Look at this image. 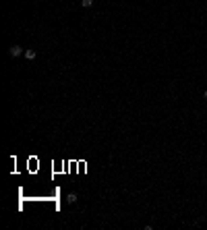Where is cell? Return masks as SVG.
<instances>
[{
	"instance_id": "6da1fadb",
	"label": "cell",
	"mask_w": 207,
	"mask_h": 230,
	"mask_svg": "<svg viewBox=\"0 0 207 230\" xmlns=\"http://www.w3.org/2000/svg\"><path fill=\"white\" fill-rule=\"evenodd\" d=\"M9 54H10V56H19V54H23V48H21V46H10Z\"/></svg>"
},
{
	"instance_id": "7a4b0ae2",
	"label": "cell",
	"mask_w": 207,
	"mask_h": 230,
	"mask_svg": "<svg viewBox=\"0 0 207 230\" xmlns=\"http://www.w3.org/2000/svg\"><path fill=\"white\" fill-rule=\"evenodd\" d=\"M23 54H25V58H27V60H33V58H35V50H25Z\"/></svg>"
},
{
	"instance_id": "3957f363",
	"label": "cell",
	"mask_w": 207,
	"mask_h": 230,
	"mask_svg": "<svg viewBox=\"0 0 207 230\" xmlns=\"http://www.w3.org/2000/svg\"><path fill=\"white\" fill-rule=\"evenodd\" d=\"M81 4H83V6H85V9H89V6H91V4H93V0H81Z\"/></svg>"
},
{
	"instance_id": "277c9868",
	"label": "cell",
	"mask_w": 207,
	"mask_h": 230,
	"mask_svg": "<svg viewBox=\"0 0 207 230\" xmlns=\"http://www.w3.org/2000/svg\"><path fill=\"white\" fill-rule=\"evenodd\" d=\"M66 201H69V203H75V201H77V195H75V193H70V195H69V199H66Z\"/></svg>"
},
{
	"instance_id": "5b68a950",
	"label": "cell",
	"mask_w": 207,
	"mask_h": 230,
	"mask_svg": "<svg viewBox=\"0 0 207 230\" xmlns=\"http://www.w3.org/2000/svg\"><path fill=\"white\" fill-rule=\"evenodd\" d=\"M205 98H207V89H205Z\"/></svg>"
}]
</instances>
